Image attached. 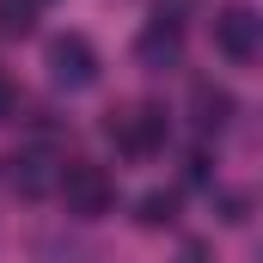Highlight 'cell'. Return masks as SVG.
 Here are the masks:
<instances>
[{"label": "cell", "instance_id": "6da1fadb", "mask_svg": "<svg viewBox=\"0 0 263 263\" xmlns=\"http://www.w3.org/2000/svg\"><path fill=\"white\" fill-rule=\"evenodd\" d=\"M55 196L67 202V214H80V220H98V214H110V202H117V178H110L104 165H86V159H62Z\"/></svg>", "mask_w": 263, "mask_h": 263}, {"label": "cell", "instance_id": "7a4b0ae2", "mask_svg": "<svg viewBox=\"0 0 263 263\" xmlns=\"http://www.w3.org/2000/svg\"><path fill=\"white\" fill-rule=\"evenodd\" d=\"M104 135H110L123 153L147 159V153H159V147H165L172 123H165V110H159V104H117V110L104 117Z\"/></svg>", "mask_w": 263, "mask_h": 263}, {"label": "cell", "instance_id": "3957f363", "mask_svg": "<svg viewBox=\"0 0 263 263\" xmlns=\"http://www.w3.org/2000/svg\"><path fill=\"white\" fill-rule=\"evenodd\" d=\"M49 80L62 86V92H86V86H98V49L86 43V37H55L49 43Z\"/></svg>", "mask_w": 263, "mask_h": 263}, {"label": "cell", "instance_id": "277c9868", "mask_svg": "<svg viewBox=\"0 0 263 263\" xmlns=\"http://www.w3.org/2000/svg\"><path fill=\"white\" fill-rule=\"evenodd\" d=\"M263 43V18L251 6H220L214 12V49L227 55V62H251Z\"/></svg>", "mask_w": 263, "mask_h": 263}, {"label": "cell", "instance_id": "5b68a950", "mask_svg": "<svg viewBox=\"0 0 263 263\" xmlns=\"http://www.w3.org/2000/svg\"><path fill=\"white\" fill-rule=\"evenodd\" d=\"M178 55H184V18H165V12H153V25L135 37V62L141 67H178Z\"/></svg>", "mask_w": 263, "mask_h": 263}, {"label": "cell", "instance_id": "8992f818", "mask_svg": "<svg viewBox=\"0 0 263 263\" xmlns=\"http://www.w3.org/2000/svg\"><path fill=\"white\" fill-rule=\"evenodd\" d=\"M55 178H62V159H55L49 147H25V153H12V190H18V196H49Z\"/></svg>", "mask_w": 263, "mask_h": 263}, {"label": "cell", "instance_id": "52a82bcc", "mask_svg": "<svg viewBox=\"0 0 263 263\" xmlns=\"http://www.w3.org/2000/svg\"><path fill=\"white\" fill-rule=\"evenodd\" d=\"M190 104H196V129L202 135H214V129L233 123V92H227V86H208V80H202L196 92H190Z\"/></svg>", "mask_w": 263, "mask_h": 263}, {"label": "cell", "instance_id": "ba28073f", "mask_svg": "<svg viewBox=\"0 0 263 263\" xmlns=\"http://www.w3.org/2000/svg\"><path fill=\"white\" fill-rule=\"evenodd\" d=\"M135 220H141V227H172V220H178V196H172V190H147L141 208H135Z\"/></svg>", "mask_w": 263, "mask_h": 263}, {"label": "cell", "instance_id": "9c48e42d", "mask_svg": "<svg viewBox=\"0 0 263 263\" xmlns=\"http://www.w3.org/2000/svg\"><path fill=\"white\" fill-rule=\"evenodd\" d=\"M31 25V0H0V37H25Z\"/></svg>", "mask_w": 263, "mask_h": 263}, {"label": "cell", "instance_id": "30bf717a", "mask_svg": "<svg viewBox=\"0 0 263 263\" xmlns=\"http://www.w3.org/2000/svg\"><path fill=\"white\" fill-rule=\"evenodd\" d=\"M12 110H18V92H12V80H6V73H0V123H6V117H12Z\"/></svg>", "mask_w": 263, "mask_h": 263}, {"label": "cell", "instance_id": "8fae6325", "mask_svg": "<svg viewBox=\"0 0 263 263\" xmlns=\"http://www.w3.org/2000/svg\"><path fill=\"white\" fill-rule=\"evenodd\" d=\"M184 263H202V245H184Z\"/></svg>", "mask_w": 263, "mask_h": 263}]
</instances>
